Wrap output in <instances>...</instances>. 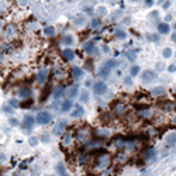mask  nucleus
I'll list each match as a JSON object with an SVG mask.
<instances>
[{
    "instance_id": "f257e3e1",
    "label": "nucleus",
    "mask_w": 176,
    "mask_h": 176,
    "mask_svg": "<svg viewBox=\"0 0 176 176\" xmlns=\"http://www.w3.org/2000/svg\"><path fill=\"white\" fill-rule=\"evenodd\" d=\"M51 120H52V116H51L50 111H40L37 114V117H35V121H37L40 126H47V124H50Z\"/></svg>"
},
{
    "instance_id": "f03ea898",
    "label": "nucleus",
    "mask_w": 176,
    "mask_h": 176,
    "mask_svg": "<svg viewBox=\"0 0 176 176\" xmlns=\"http://www.w3.org/2000/svg\"><path fill=\"white\" fill-rule=\"evenodd\" d=\"M114 65H116V62H114V61L104 62V65H103L100 69H99V76H101V78H106V76H108V73H110V72H111V69L114 68Z\"/></svg>"
},
{
    "instance_id": "7ed1b4c3",
    "label": "nucleus",
    "mask_w": 176,
    "mask_h": 176,
    "mask_svg": "<svg viewBox=\"0 0 176 176\" xmlns=\"http://www.w3.org/2000/svg\"><path fill=\"white\" fill-rule=\"evenodd\" d=\"M157 78V73L151 69H147L142 72V75H141V79H142V82H151Z\"/></svg>"
},
{
    "instance_id": "20e7f679",
    "label": "nucleus",
    "mask_w": 176,
    "mask_h": 176,
    "mask_svg": "<svg viewBox=\"0 0 176 176\" xmlns=\"http://www.w3.org/2000/svg\"><path fill=\"white\" fill-rule=\"evenodd\" d=\"M78 93H79V88H78L76 85H73V86H69V88L65 90V94H66L68 100H72L73 97H76V96H78Z\"/></svg>"
},
{
    "instance_id": "39448f33",
    "label": "nucleus",
    "mask_w": 176,
    "mask_h": 176,
    "mask_svg": "<svg viewBox=\"0 0 176 176\" xmlns=\"http://www.w3.org/2000/svg\"><path fill=\"white\" fill-rule=\"evenodd\" d=\"M94 93L96 94H103V93H106V90H107V85L103 80H100V82H96L94 83Z\"/></svg>"
},
{
    "instance_id": "423d86ee",
    "label": "nucleus",
    "mask_w": 176,
    "mask_h": 176,
    "mask_svg": "<svg viewBox=\"0 0 176 176\" xmlns=\"http://www.w3.org/2000/svg\"><path fill=\"white\" fill-rule=\"evenodd\" d=\"M65 127H66V121H63V120L58 121L55 128H54V134H55V135H61V134L65 131Z\"/></svg>"
},
{
    "instance_id": "0eeeda50",
    "label": "nucleus",
    "mask_w": 176,
    "mask_h": 176,
    "mask_svg": "<svg viewBox=\"0 0 176 176\" xmlns=\"http://www.w3.org/2000/svg\"><path fill=\"white\" fill-rule=\"evenodd\" d=\"M34 121H35V120L32 119L31 116H25L24 121H23V128H24L25 131H27V130H31L32 126H34Z\"/></svg>"
},
{
    "instance_id": "6e6552de",
    "label": "nucleus",
    "mask_w": 176,
    "mask_h": 176,
    "mask_svg": "<svg viewBox=\"0 0 176 176\" xmlns=\"http://www.w3.org/2000/svg\"><path fill=\"white\" fill-rule=\"evenodd\" d=\"M83 114H85V108H83L82 106L78 104V106L73 107V111L70 113V116H72L73 119H78V117H82Z\"/></svg>"
},
{
    "instance_id": "1a4fd4ad",
    "label": "nucleus",
    "mask_w": 176,
    "mask_h": 176,
    "mask_svg": "<svg viewBox=\"0 0 176 176\" xmlns=\"http://www.w3.org/2000/svg\"><path fill=\"white\" fill-rule=\"evenodd\" d=\"M62 57H63V59H65V61H72V59L75 58V51H72L70 48H68V50H63Z\"/></svg>"
},
{
    "instance_id": "9d476101",
    "label": "nucleus",
    "mask_w": 176,
    "mask_h": 176,
    "mask_svg": "<svg viewBox=\"0 0 176 176\" xmlns=\"http://www.w3.org/2000/svg\"><path fill=\"white\" fill-rule=\"evenodd\" d=\"M158 32L159 34H169L170 32V27L168 23H161L158 25Z\"/></svg>"
},
{
    "instance_id": "9b49d317",
    "label": "nucleus",
    "mask_w": 176,
    "mask_h": 176,
    "mask_svg": "<svg viewBox=\"0 0 176 176\" xmlns=\"http://www.w3.org/2000/svg\"><path fill=\"white\" fill-rule=\"evenodd\" d=\"M30 94H31V89H30V88L19 89V96H20V97H23V99H28V97H30Z\"/></svg>"
},
{
    "instance_id": "f8f14e48",
    "label": "nucleus",
    "mask_w": 176,
    "mask_h": 176,
    "mask_svg": "<svg viewBox=\"0 0 176 176\" xmlns=\"http://www.w3.org/2000/svg\"><path fill=\"white\" fill-rule=\"evenodd\" d=\"M72 76H73V79H75V80H79V79H82V76H83V70L80 69V68H78V66H75V68L72 69Z\"/></svg>"
},
{
    "instance_id": "ddd939ff",
    "label": "nucleus",
    "mask_w": 176,
    "mask_h": 176,
    "mask_svg": "<svg viewBox=\"0 0 176 176\" xmlns=\"http://www.w3.org/2000/svg\"><path fill=\"white\" fill-rule=\"evenodd\" d=\"M165 141H166V144L170 145V147L175 145L176 144V132H172V134H169V135H166Z\"/></svg>"
},
{
    "instance_id": "4468645a",
    "label": "nucleus",
    "mask_w": 176,
    "mask_h": 176,
    "mask_svg": "<svg viewBox=\"0 0 176 176\" xmlns=\"http://www.w3.org/2000/svg\"><path fill=\"white\" fill-rule=\"evenodd\" d=\"M152 96H161V94L165 93V88L164 86H157V88L152 89Z\"/></svg>"
},
{
    "instance_id": "2eb2a0df",
    "label": "nucleus",
    "mask_w": 176,
    "mask_h": 176,
    "mask_svg": "<svg viewBox=\"0 0 176 176\" xmlns=\"http://www.w3.org/2000/svg\"><path fill=\"white\" fill-rule=\"evenodd\" d=\"M63 92H65V90H63V86H58V88H55V90L52 92V94H54L55 99H59L63 94Z\"/></svg>"
},
{
    "instance_id": "dca6fc26",
    "label": "nucleus",
    "mask_w": 176,
    "mask_h": 176,
    "mask_svg": "<svg viewBox=\"0 0 176 176\" xmlns=\"http://www.w3.org/2000/svg\"><path fill=\"white\" fill-rule=\"evenodd\" d=\"M85 52L86 54H92L93 52V50H94V42L93 41H89V42H86V45H85Z\"/></svg>"
},
{
    "instance_id": "f3484780",
    "label": "nucleus",
    "mask_w": 176,
    "mask_h": 176,
    "mask_svg": "<svg viewBox=\"0 0 176 176\" xmlns=\"http://www.w3.org/2000/svg\"><path fill=\"white\" fill-rule=\"evenodd\" d=\"M61 107H62L61 110H62L63 113H68V111L70 110V107H72V101H70V100H65L62 103V106H61Z\"/></svg>"
},
{
    "instance_id": "a211bd4d",
    "label": "nucleus",
    "mask_w": 176,
    "mask_h": 176,
    "mask_svg": "<svg viewBox=\"0 0 176 176\" xmlns=\"http://www.w3.org/2000/svg\"><path fill=\"white\" fill-rule=\"evenodd\" d=\"M89 97H90V94H89L88 90H82V92H80V101H82V103H88Z\"/></svg>"
},
{
    "instance_id": "6ab92c4d",
    "label": "nucleus",
    "mask_w": 176,
    "mask_h": 176,
    "mask_svg": "<svg viewBox=\"0 0 176 176\" xmlns=\"http://www.w3.org/2000/svg\"><path fill=\"white\" fill-rule=\"evenodd\" d=\"M37 79H38V82L44 83L45 80H47V70H45V69H42V70H41V72H40V73H38Z\"/></svg>"
},
{
    "instance_id": "aec40b11",
    "label": "nucleus",
    "mask_w": 176,
    "mask_h": 176,
    "mask_svg": "<svg viewBox=\"0 0 176 176\" xmlns=\"http://www.w3.org/2000/svg\"><path fill=\"white\" fill-rule=\"evenodd\" d=\"M62 42L65 45H72L73 44V37H72V35H65V37L62 38Z\"/></svg>"
},
{
    "instance_id": "412c9836",
    "label": "nucleus",
    "mask_w": 176,
    "mask_h": 176,
    "mask_svg": "<svg viewBox=\"0 0 176 176\" xmlns=\"http://www.w3.org/2000/svg\"><path fill=\"white\" fill-rule=\"evenodd\" d=\"M44 32H45V35L51 37V35H54V34H55V28H54V27H47Z\"/></svg>"
},
{
    "instance_id": "4be33fe9",
    "label": "nucleus",
    "mask_w": 176,
    "mask_h": 176,
    "mask_svg": "<svg viewBox=\"0 0 176 176\" xmlns=\"http://www.w3.org/2000/svg\"><path fill=\"white\" fill-rule=\"evenodd\" d=\"M130 73H131V76H137L139 73V66H137V65H135V66H132L131 70H130Z\"/></svg>"
},
{
    "instance_id": "5701e85b",
    "label": "nucleus",
    "mask_w": 176,
    "mask_h": 176,
    "mask_svg": "<svg viewBox=\"0 0 176 176\" xmlns=\"http://www.w3.org/2000/svg\"><path fill=\"white\" fill-rule=\"evenodd\" d=\"M172 57V50L170 48H165L164 50V58H170Z\"/></svg>"
},
{
    "instance_id": "b1692460",
    "label": "nucleus",
    "mask_w": 176,
    "mask_h": 176,
    "mask_svg": "<svg viewBox=\"0 0 176 176\" xmlns=\"http://www.w3.org/2000/svg\"><path fill=\"white\" fill-rule=\"evenodd\" d=\"M116 35H117L119 38H121V40H124V38L127 37V34H126L124 31H121V30H119V31L116 32Z\"/></svg>"
},
{
    "instance_id": "393cba45",
    "label": "nucleus",
    "mask_w": 176,
    "mask_h": 176,
    "mask_svg": "<svg viewBox=\"0 0 176 176\" xmlns=\"http://www.w3.org/2000/svg\"><path fill=\"white\" fill-rule=\"evenodd\" d=\"M62 139L65 141V144H69V141H70V134H65Z\"/></svg>"
},
{
    "instance_id": "a878e982",
    "label": "nucleus",
    "mask_w": 176,
    "mask_h": 176,
    "mask_svg": "<svg viewBox=\"0 0 176 176\" xmlns=\"http://www.w3.org/2000/svg\"><path fill=\"white\" fill-rule=\"evenodd\" d=\"M99 24H100V20H99V19H93V20H92V25H93V27H97Z\"/></svg>"
},
{
    "instance_id": "bb28decb",
    "label": "nucleus",
    "mask_w": 176,
    "mask_h": 176,
    "mask_svg": "<svg viewBox=\"0 0 176 176\" xmlns=\"http://www.w3.org/2000/svg\"><path fill=\"white\" fill-rule=\"evenodd\" d=\"M37 141H38V138H35V137H31V139H30V144H31L32 147H35V145H37Z\"/></svg>"
},
{
    "instance_id": "cd10ccee",
    "label": "nucleus",
    "mask_w": 176,
    "mask_h": 176,
    "mask_svg": "<svg viewBox=\"0 0 176 176\" xmlns=\"http://www.w3.org/2000/svg\"><path fill=\"white\" fill-rule=\"evenodd\" d=\"M97 13H99V14H106V9H104L103 6H100L99 9H97Z\"/></svg>"
},
{
    "instance_id": "c85d7f7f",
    "label": "nucleus",
    "mask_w": 176,
    "mask_h": 176,
    "mask_svg": "<svg viewBox=\"0 0 176 176\" xmlns=\"http://www.w3.org/2000/svg\"><path fill=\"white\" fill-rule=\"evenodd\" d=\"M148 38H149V40H152V41H155V42L158 41V35H148Z\"/></svg>"
},
{
    "instance_id": "c756f323",
    "label": "nucleus",
    "mask_w": 176,
    "mask_h": 176,
    "mask_svg": "<svg viewBox=\"0 0 176 176\" xmlns=\"http://www.w3.org/2000/svg\"><path fill=\"white\" fill-rule=\"evenodd\" d=\"M176 70V65H170L169 66V72H175Z\"/></svg>"
},
{
    "instance_id": "7c9ffc66",
    "label": "nucleus",
    "mask_w": 176,
    "mask_h": 176,
    "mask_svg": "<svg viewBox=\"0 0 176 176\" xmlns=\"http://www.w3.org/2000/svg\"><path fill=\"white\" fill-rule=\"evenodd\" d=\"M4 110H6V113H13V108H11V107H6Z\"/></svg>"
},
{
    "instance_id": "2f4dec72",
    "label": "nucleus",
    "mask_w": 176,
    "mask_h": 176,
    "mask_svg": "<svg viewBox=\"0 0 176 176\" xmlns=\"http://www.w3.org/2000/svg\"><path fill=\"white\" fill-rule=\"evenodd\" d=\"M152 3H154V0H147V6H151Z\"/></svg>"
},
{
    "instance_id": "473e14b6",
    "label": "nucleus",
    "mask_w": 176,
    "mask_h": 176,
    "mask_svg": "<svg viewBox=\"0 0 176 176\" xmlns=\"http://www.w3.org/2000/svg\"><path fill=\"white\" fill-rule=\"evenodd\" d=\"M170 6V1H166V3H165V4H164V7H165V9H168V7H169Z\"/></svg>"
},
{
    "instance_id": "72a5a7b5",
    "label": "nucleus",
    "mask_w": 176,
    "mask_h": 176,
    "mask_svg": "<svg viewBox=\"0 0 176 176\" xmlns=\"http://www.w3.org/2000/svg\"><path fill=\"white\" fill-rule=\"evenodd\" d=\"M1 59H3V51L0 50V61H1Z\"/></svg>"
},
{
    "instance_id": "f704fd0d",
    "label": "nucleus",
    "mask_w": 176,
    "mask_h": 176,
    "mask_svg": "<svg viewBox=\"0 0 176 176\" xmlns=\"http://www.w3.org/2000/svg\"><path fill=\"white\" fill-rule=\"evenodd\" d=\"M20 3H21V4H25V0H20Z\"/></svg>"
},
{
    "instance_id": "c9c22d12",
    "label": "nucleus",
    "mask_w": 176,
    "mask_h": 176,
    "mask_svg": "<svg viewBox=\"0 0 176 176\" xmlns=\"http://www.w3.org/2000/svg\"><path fill=\"white\" fill-rule=\"evenodd\" d=\"M1 25H3V23H1V21H0V28H1Z\"/></svg>"
},
{
    "instance_id": "e433bc0d",
    "label": "nucleus",
    "mask_w": 176,
    "mask_h": 176,
    "mask_svg": "<svg viewBox=\"0 0 176 176\" xmlns=\"http://www.w3.org/2000/svg\"><path fill=\"white\" fill-rule=\"evenodd\" d=\"M175 124H176V117H175Z\"/></svg>"
}]
</instances>
